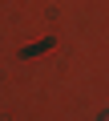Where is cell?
<instances>
[{
  "mask_svg": "<svg viewBox=\"0 0 109 121\" xmlns=\"http://www.w3.org/2000/svg\"><path fill=\"white\" fill-rule=\"evenodd\" d=\"M101 121H109V113H105V117H101Z\"/></svg>",
  "mask_w": 109,
  "mask_h": 121,
  "instance_id": "cell-1",
  "label": "cell"
}]
</instances>
